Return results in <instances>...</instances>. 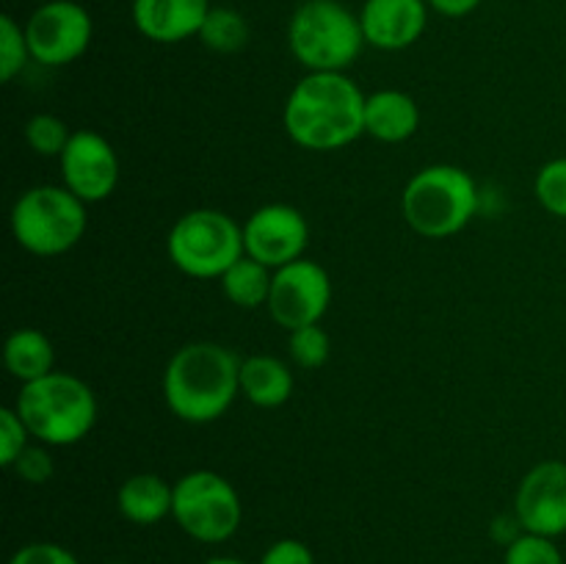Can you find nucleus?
I'll return each mask as SVG.
<instances>
[{
    "instance_id": "obj_28",
    "label": "nucleus",
    "mask_w": 566,
    "mask_h": 564,
    "mask_svg": "<svg viewBox=\"0 0 566 564\" xmlns=\"http://www.w3.org/2000/svg\"><path fill=\"white\" fill-rule=\"evenodd\" d=\"M48 448L50 446H44V442L28 446L25 451L14 459V464H11L9 470H14V473L20 476L22 481H28V484H48L55 473L53 457H50Z\"/></svg>"
},
{
    "instance_id": "obj_2",
    "label": "nucleus",
    "mask_w": 566,
    "mask_h": 564,
    "mask_svg": "<svg viewBox=\"0 0 566 564\" xmlns=\"http://www.w3.org/2000/svg\"><path fill=\"white\" fill-rule=\"evenodd\" d=\"M241 363L232 348L213 341L186 343L164 370V398L175 418L213 424L241 393Z\"/></svg>"
},
{
    "instance_id": "obj_8",
    "label": "nucleus",
    "mask_w": 566,
    "mask_h": 564,
    "mask_svg": "<svg viewBox=\"0 0 566 564\" xmlns=\"http://www.w3.org/2000/svg\"><path fill=\"white\" fill-rule=\"evenodd\" d=\"M171 518L191 540L221 545L238 534L243 503L235 487L216 470H191L175 484Z\"/></svg>"
},
{
    "instance_id": "obj_34",
    "label": "nucleus",
    "mask_w": 566,
    "mask_h": 564,
    "mask_svg": "<svg viewBox=\"0 0 566 564\" xmlns=\"http://www.w3.org/2000/svg\"><path fill=\"white\" fill-rule=\"evenodd\" d=\"M105 564H127V562H105Z\"/></svg>"
},
{
    "instance_id": "obj_19",
    "label": "nucleus",
    "mask_w": 566,
    "mask_h": 564,
    "mask_svg": "<svg viewBox=\"0 0 566 564\" xmlns=\"http://www.w3.org/2000/svg\"><path fill=\"white\" fill-rule=\"evenodd\" d=\"M3 363L6 370L17 382L31 385V382L42 379V376L53 374L55 348L44 332L33 330V326H22V330H14L6 337Z\"/></svg>"
},
{
    "instance_id": "obj_4",
    "label": "nucleus",
    "mask_w": 566,
    "mask_h": 564,
    "mask_svg": "<svg viewBox=\"0 0 566 564\" xmlns=\"http://www.w3.org/2000/svg\"><path fill=\"white\" fill-rule=\"evenodd\" d=\"M401 210L418 236L431 241L451 238L473 221L479 210V186L462 166H426L403 188Z\"/></svg>"
},
{
    "instance_id": "obj_14",
    "label": "nucleus",
    "mask_w": 566,
    "mask_h": 564,
    "mask_svg": "<svg viewBox=\"0 0 566 564\" xmlns=\"http://www.w3.org/2000/svg\"><path fill=\"white\" fill-rule=\"evenodd\" d=\"M429 11L423 0H365L359 11L365 44L379 50H407L423 36Z\"/></svg>"
},
{
    "instance_id": "obj_18",
    "label": "nucleus",
    "mask_w": 566,
    "mask_h": 564,
    "mask_svg": "<svg viewBox=\"0 0 566 564\" xmlns=\"http://www.w3.org/2000/svg\"><path fill=\"white\" fill-rule=\"evenodd\" d=\"M241 393L260 409L282 407L293 393L291 368L271 354H252L241 363Z\"/></svg>"
},
{
    "instance_id": "obj_26",
    "label": "nucleus",
    "mask_w": 566,
    "mask_h": 564,
    "mask_svg": "<svg viewBox=\"0 0 566 564\" xmlns=\"http://www.w3.org/2000/svg\"><path fill=\"white\" fill-rule=\"evenodd\" d=\"M503 564H564L556 540L539 534H520L503 553Z\"/></svg>"
},
{
    "instance_id": "obj_22",
    "label": "nucleus",
    "mask_w": 566,
    "mask_h": 564,
    "mask_svg": "<svg viewBox=\"0 0 566 564\" xmlns=\"http://www.w3.org/2000/svg\"><path fill=\"white\" fill-rule=\"evenodd\" d=\"M287 354H291L293 365L304 370H315L326 365L332 354V337L321 324L298 326V330L287 332Z\"/></svg>"
},
{
    "instance_id": "obj_23",
    "label": "nucleus",
    "mask_w": 566,
    "mask_h": 564,
    "mask_svg": "<svg viewBox=\"0 0 566 564\" xmlns=\"http://www.w3.org/2000/svg\"><path fill=\"white\" fill-rule=\"evenodd\" d=\"M70 125L55 114H36L25 125V142L42 158H61L72 138Z\"/></svg>"
},
{
    "instance_id": "obj_11",
    "label": "nucleus",
    "mask_w": 566,
    "mask_h": 564,
    "mask_svg": "<svg viewBox=\"0 0 566 564\" xmlns=\"http://www.w3.org/2000/svg\"><path fill=\"white\" fill-rule=\"evenodd\" d=\"M310 243V224L304 213L293 205L271 202L254 210L243 224V249L265 269L276 271L282 265L302 260Z\"/></svg>"
},
{
    "instance_id": "obj_32",
    "label": "nucleus",
    "mask_w": 566,
    "mask_h": 564,
    "mask_svg": "<svg viewBox=\"0 0 566 564\" xmlns=\"http://www.w3.org/2000/svg\"><path fill=\"white\" fill-rule=\"evenodd\" d=\"M429 6L442 17H468L479 9L481 0H429Z\"/></svg>"
},
{
    "instance_id": "obj_24",
    "label": "nucleus",
    "mask_w": 566,
    "mask_h": 564,
    "mask_svg": "<svg viewBox=\"0 0 566 564\" xmlns=\"http://www.w3.org/2000/svg\"><path fill=\"white\" fill-rule=\"evenodd\" d=\"M31 59L25 28L17 25L9 14L0 17V81L11 83Z\"/></svg>"
},
{
    "instance_id": "obj_29",
    "label": "nucleus",
    "mask_w": 566,
    "mask_h": 564,
    "mask_svg": "<svg viewBox=\"0 0 566 564\" xmlns=\"http://www.w3.org/2000/svg\"><path fill=\"white\" fill-rule=\"evenodd\" d=\"M9 564H81L72 551H66L59 542H28L22 545Z\"/></svg>"
},
{
    "instance_id": "obj_7",
    "label": "nucleus",
    "mask_w": 566,
    "mask_h": 564,
    "mask_svg": "<svg viewBox=\"0 0 566 564\" xmlns=\"http://www.w3.org/2000/svg\"><path fill=\"white\" fill-rule=\"evenodd\" d=\"M166 254L182 274L197 280H221V274L247 254L243 227L224 210H188L169 230Z\"/></svg>"
},
{
    "instance_id": "obj_12",
    "label": "nucleus",
    "mask_w": 566,
    "mask_h": 564,
    "mask_svg": "<svg viewBox=\"0 0 566 564\" xmlns=\"http://www.w3.org/2000/svg\"><path fill=\"white\" fill-rule=\"evenodd\" d=\"M61 180L86 205L103 202L119 182V158L114 144L94 130H75L61 153Z\"/></svg>"
},
{
    "instance_id": "obj_1",
    "label": "nucleus",
    "mask_w": 566,
    "mask_h": 564,
    "mask_svg": "<svg viewBox=\"0 0 566 564\" xmlns=\"http://www.w3.org/2000/svg\"><path fill=\"white\" fill-rule=\"evenodd\" d=\"M365 100L346 72H307L287 94L282 125L298 147L335 153L365 136Z\"/></svg>"
},
{
    "instance_id": "obj_6",
    "label": "nucleus",
    "mask_w": 566,
    "mask_h": 564,
    "mask_svg": "<svg viewBox=\"0 0 566 564\" xmlns=\"http://www.w3.org/2000/svg\"><path fill=\"white\" fill-rule=\"evenodd\" d=\"M86 202L66 186H33L11 208V236L36 258H59L86 236Z\"/></svg>"
},
{
    "instance_id": "obj_17",
    "label": "nucleus",
    "mask_w": 566,
    "mask_h": 564,
    "mask_svg": "<svg viewBox=\"0 0 566 564\" xmlns=\"http://www.w3.org/2000/svg\"><path fill=\"white\" fill-rule=\"evenodd\" d=\"M119 514L133 525H155L166 520L175 506V484L155 473H136L122 481L116 492Z\"/></svg>"
},
{
    "instance_id": "obj_33",
    "label": "nucleus",
    "mask_w": 566,
    "mask_h": 564,
    "mask_svg": "<svg viewBox=\"0 0 566 564\" xmlns=\"http://www.w3.org/2000/svg\"><path fill=\"white\" fill-rule=\"evenodd\" d=\"M202 564H247V562H243V558H235V556H213Z\"/></svg>"
},
{
    "instance_id": "obj_13",
    "label": "nucleus",
    "mask_w": 566,
    "mask_h": 564,
    "mask_svg": "<svg viewBox=\"0 0 566 564\" xmlns=\"http://www.w3.org/2000/svg\"><path fill=\"white\" fill-rule=\"evenodd\" d=\"M514 514L528 534H566V462L545 459L523 476L514 495Z\"/></svg>"
},
{
    "instance_id": "obj_20",
    "label": "nucleus",
    "mask_w": 566,
    "mask_h": 564,
    "mask_svg": "<svg viewBox=\"0 0 566 564\" xmlns=\"http://www.w3.org/2000/svg\"><path fill=\"white\" fill-rule=\"evenodd\" d=\"M271 282H274V271L243 254L221 274V291L235 307L258 310L269 304Z\"/></svg>"
},
{
    "instance_id": "obj_15",
    "label": "nucleus",
    "mask_w": 566,
    "mask_h": 564,
    "mask_svg": "<svg viewBox=\"0 0 566 564\" xmlns=\"http://www.w3.org/2000/svg\"><path fill=\"white\" fill-rule=\"evenodd\" d=\"M208 11V0H133V22L158 44L199 36Z\"/></svg>"
},
{
    "instance_id": "obj_10",
    "label": "nucleus",
    "mask_w": 566,
    "mask_h": 564,
    "mask_svg": "<svg viewBox=\"0 0 566 564\" xmlns=\"http://www.w3.org/2000/svg\"><path fill=\"white\" fill-rule=\"evenodd\" d=\"M92 17L75 0H50L25 22L31 59L42 66H66L81 59L92 42Z\"/></svg>"
},
{
    "instance_id": "obj_16",
    "label": "nucleus",
    "mask_w": 566,
    "mask_h": 564,
    "mask_svg": "<svg viewBox=\"0 0 566 564\" xmlns=\"http://www.w3.org/2000/svg\"><path fill=\"white\" fill-rule=\"evenodd\" d=\"M420 127V105L412 94L381 88L365 100V136L381 144H401Z\"/></svg>"
},
{
    "instance_id": "obj_30",
    "label": "nucleus",
    "mask_w": 566,
    "mask_h": 564,
    "mask_svg": "<svg viewBox=\"0 0 566 564\" xmlns=\"http://www.w3.org/2000/svg\"><path fill=\"white\" fill-rule=\"evenodd\" d=\"M258 564H315V556L307 542L285 536V540H276L274 545L265 547Z\"/></svg>"
},
{
    "instance_id": "obj_9",
    "label": "nucleus",
    "mask_w": 566,
    "mask_h": 564,
    "mask_svg": "<svg viewBox=\"0 0 566 564\" xmlns=\"http://www.w3.org/2000/svg\"><path fill=\"white\" fill-rule=\"evenodd\" d=\"M332 304L329 271L315 260H293L274 271L269 296V313L282 330L293 332L298 326L321 324Z\"/></svg>"
},
{
    "instance_id": "obj_21",
    "label": "nucleus",
    "mask_w": 566,
    "mask_h": 564,
    "mask_svg": "<svg viewBox=\"0 0 566 564\" xmlns=\"http://www.w3.org/2000/svg\"><path fill=\"white\" fill-rule=\"evenodd\" d=\"M199 39L213 53H238L249 42V25L243 14H238L235 9L219 6V9L208 11Z\"/></svg>"
},
{
    "instance_id": "obj_27",
    "label": "nucleus",
    "mask_w": 566,
    "mask_h": 564,
    "mask_svg": "<svg viewBox=\"0 0 566 564\" xmlns=\"http://www.w3.org/2000/svg\"><path fill=\"white\" fill-rule=\"evenodd\" d=\"M31 431H28L25 420L20 418V412L11 407L0 409V462L6 468L14 464V459L31 446Z\"/></svg>"
},
{
    "instance_id": "obj_5",
    "label": "nucleus",
    "mask_w": 566,
    "mask_h": 564,
    "mask_svg": "<svg viewBox=\"0 0 566 564\" xmlns=\"http://www.w3.org/2000/svg\"><path fill=\"white\" fill-rule=\"evenodd\" d=\"M287 44L307 72H346L363 53L365 33L337 0H307L293 11Z\"/></svg>"
},
{
    "instance_id": "obj_25",
    "label": "nucleus",
    "mask_w": 566,
    "mask_h": 564,
    "mask_svg": "<svg viewBox=\"0 0 566 564\" xmlns=\"http://www.w3.org/2000/svg\"><path fill=\"white\" fill-rule=\"evenodd\" d=\"M534 194L542 208L556 219H566V158H553L536 171Z\"/></svg>"
},
{
    "instance_id": "obj_3",
    "label": "nucleus",
    "mask_w": 566,
    "mask_h": 564,
    "mask_svg": "<svg viewBox=\"0 0 566 564\" xmlns=\"http://www.w3.org/2000/svg\"><path fill=\"white\" fill-rule=\"evenodd\" d=\"M14 409L33 440L50 448L75 446L97 424V398L92 387L81 376L64 370L22 385Z\"/></svg>"
},
{
    "instance_id": "obj_31",
    "label": "nucleus",
    "mask_w": 566,
    "mask_h": 564,
    "mask_svg": "<svg viewBox=\"0 0 566 564\" xmlns=\"http://www.w3.org/2000/svg\"><path fill=\"white\" fill-rule=\"evenodd\" d=\"M520 534H525V529L523 523H520L517 514H512V518H509V514H501V518H495V523H492V536H495L503 547L512 545Z\"/></svg>"
}]
</instances>
